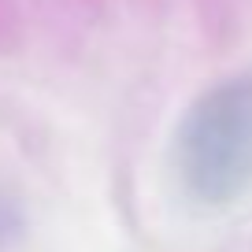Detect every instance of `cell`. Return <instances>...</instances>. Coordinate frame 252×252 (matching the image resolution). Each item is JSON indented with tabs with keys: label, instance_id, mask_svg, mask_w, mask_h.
<instances>
[{
	"label": "cell",
	"instance_id": "obj_1",
	"mask_svg": "<svg viewBox=\"0 0 252 252\" xmlns=\"http://www.w3.org/2000/svg\"><path fill=\"white\" fill-rule=\"evenodd\" d=\"M174 167L197 204L226 208L252 189V74L212 86L182 115Z\"/></svg>",
	"mask_w": 252,
	"mask_h": 252
}]
</instances>
